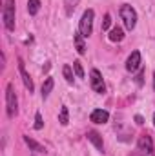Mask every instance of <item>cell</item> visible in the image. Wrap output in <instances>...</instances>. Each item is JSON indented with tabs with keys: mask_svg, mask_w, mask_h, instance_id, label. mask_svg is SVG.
<instances>
[{
	"mask_svg": "<svg viewBox=\"0 0 155 156\" xmlns=\"http://www.w3.org/2000/svg\"><path fill=\"white\" fill-rule=\"evenodd\" d=\"M6 109H7L9 118H15L18 113V100H17V93H15L13 83H7V89H6Z\"/></svg>",
	"mask_w": 155,
	"mask_h": 156,
	"instance_id": "obj_1",
	"label": "cell"
},
{
	"mask_svg": "<svg viewBox=\"0 0 155 156\" xmlns=\"http://www.w3.org/2000/svg\"><path fill=\"white\" fill-rule=\"evenodd\" d=\"M2 18H4V26H6V29L15 31V0H4Z\"/></svg>",
	"mask_w": 155,
	"mask_h": 156,
	"instance_id": "obj_2",
	"label": "cell"
},
{
	"mask_svg": "<svg viewBox=\"0 0 155 156\" xmlns=\"http://www.w3.org/2000/svg\"><path fill=\"white\" fill-rule=\"evenodd\" d=\"M120 18H122V22H124V26H126L128 31L135 29V26H137V13H135V9L131 5L124 4L120 7Z\"/></svg>",
	"mask_w": 155,
	"mask_h": 156,
	"instance_id": "obj_3",
	"label": "cell"
},
{
	"mask_svg": "<svg viewBox=\"0 0 155 156\" xmlns=\"http://www.w3.org/2000/svg\"><path fill=\"white\" fill-rule=\"evenodd\" d=\"M93 18H95L93 9H86L82 18H80V24H78V31L82 37H89L93 33Z\"/></svg>",
	"mask_w": 155,
	"mask_h": 156,
	"instance_id": "obj_4",
	"label": "cell"
},
{
	"mask_svg": "<svg viewBox=\"0 0 155 156\" xmlns=\"http://www.w3.org/2000/svg\"><path fill=\"white\" fill-rule=\"evenodd\" d=\"M89 83H91V89L99 94H102L106 91V85H104V80H102V75L99 69H91L89 73Z\"/></svg>",
	"mask_w": 155,
	"mask_h": 156,
	"instance_id": "obj_5",
	"label": "cell"
},
{
	"mask_svg": "<svg viewBox=\"0 0 155 156\" xmlns=\"http://www.w3.org/2000/svg\"><path fill=\"white\" fill-rule=\"evenodd\" d=\"M18 71H20V76H22V82H24L26 89H28L29 93H33V89H35V83H33V80H31V76H29V73L26 71V66H24L22 58H18Z\"/></svg>",
	"mask_w": 155,
	"mask_h": 156,
	"instance_id": "obj_6",
	"label": "cell"
},
{
	"mask_svg": "<svg viewBox=\"0 0 155 156\" xmlns=\"http://www.w3.org/2000/svg\"><path fill=\"white\" fill-rule=\"evenodd\" d=\"M137 145H139V149H141L142 153H146V154H152V153H153V140H152L150 134H142V136H139Z\"/></svg>",
	"mask_w": 155,
	"mask_h": 156,
	"instance_id": "obj_7",
	"label": "cell"
},
{
	"mask_svg": "<svg viewBox=\"0 0 155 156\" xmlns=\"http://www.w3.org/2000/svg\"><path fill=\"white\" fill-rule=\"evenodd\" d=\"M141 67V53L139 51H133L130 56H128V60H126V69L130 71V73H133V71H137Z\"/></svg>",
	"mask_w": 155,
	"mask_h": 156,
	"instance_id": "obj_8",
	"label": "cell"
},
{
	"mask_svg": "<svg viewBox=\"0 0 155 156\" xmlns=\"http://www.w3.org/2000/svg\"><path fill=\"white\" fill-rule=\"evenodd\" d=\"M89 120L93 123H106L110 120V113L106 109H95L91 115H89Z\"/></svg>",
	"mask_w": 155,
	"mask_h": 156,
	"instance_id": "obj_9",
	"label": "cell"
},
{
	"mask_svg": "<svg viewBox=\"0 0 155 156\" xmlns=\"http://www.w3.org/2000/svg\"><path fill=\"white\" fill-rule=\"evenodd\" d=\"M88 140H89L100 153H104V142H102V136H100L97 131H88Z\"/></svg>",
	"mask_w": 155,
	"mask_h": 156,
	"instance_id": "obj_10",
	"label": "cell"
},
{
	"mask_svg": "<svg viewBox=\"0 0 155 156\" xmlns=\"http://www.w3.org/2000/svg\"><path fill=\"white\" fill-rule=\"evenodd\" d=\"M24 142H26V145L31 149V151H35V153H46V147L39 144L37 140H33V138H29V136H24Z\"/></svg>",
	"mask_w": 155,
	"mask_h": 156,
	"instance_id": "obj_11",
	"label": "cell"
},
{
	"mask_svg": "<svg viewBox=\"0 0 155 156\" xmlns=\"http://www.w3.org/2000/svg\"><path fill=\"white\" fill-rule=\"evenodd\" d=\"M73 40H75V49H77L78 55H84L86 53V44H84V37L80 35V31L73 35Z\"/></svg>",
	"mask_w": 155,
	"mask_h": 156,
	"instance_id": "obj_12",
	"label": "cell"
},
{
	"mask_svg": "<svg viewBox=\"0 0 155 156\" xmlns=\"http://www.w3.org/2000/svg\"><path fill=\"white\" fill-rule=\"evenodd\" d=\"M53 85H55V82H53L51 76H47L44 80V83H42V98H44V100H46V98L49 96V93L53 91Z\"/></svg>",
	"mask_w": 155,
	"mask_h": 156,
	"instance_id": "obj_13",
	"label": "cell"
},
{
	"mask_svg": "<svg viewBox=\"0 0 155 156\" xmlns=\"http://www.w3.org/2000/svg\"><path fill=\"white\" fill-rule=\"evenodd\" d=\"M108 38L112 40V42H122V40H124V31H122L120 27H113V29L110 31Z\"/></svg>",
	"mask_w": 155,
	"mask_h": 156,
	"instance_id": "obj_14",
	"label": "cell"
},
{
	"mask_svg": "<svg viewBox=\"0 0 155 156\" xmlns=\"http://www.w3.org/2000/svg\"><path fill=\"white\" fill-rule=\"evenodd\" d=\"M40 11V0H28V13L37 15Z\"/></svg>",
	"mask_w": 155,
	"mask_h": 156,
	"instance_id": "obj_15",
	"label": "cell"
},
{
	"mask_svg": "<svg viewBox=\"0 0 155 156\" xmlns=\"http://www.w3.org/2000/svg\"><path fill=\"white\" fill-rule=\"evenodd\" d=\"M73 73H75V71H73L71 66H64V67H62V75H64V78H66L68 83H73Z\"/></svg>",
	"mask_w": 155,
	"mask_h": 156,
	"instance_id": "obj_16",
	"label": "cell"
},
{
	"mask_svg": "<svg viewBox=\"0 0 155 156\" xmlns=\"http://www.w3.org/2000/svg\"><path fill=\"white\" fill-rule=\"evenodd\" d=\"M59 122H60L62 125H68V122H70V111H68V107H66V105H62V109H60Z\"/></svg>",
	"mask_w": 155,
	"mask_h": 156,
	"instance_id": "obj_17",
	"label": "cell"
},
{
	"mask_svg": "<svg viewBox=\"0 0 155 156\" xmlns=\"http://www.w3.org/2000/svg\"><path fill=\"white\" fill-rule=\"evenodd\" d=\"M73 71H75L77 78H84V67H82V64H80L78 60L73 62Z\"/></svg>",
	"mask_w": 155,
	"mask_h": 156,
	"instance_id": "obj_18",
	"label": "cell"
},
{
	"mask_svg": "<svg viewBox=\"0 0 155 156\" xmlns=\"http://www.w3.org/2000/svg\"><path fill=\"white\" fill-rule=\"evenodd\" d=\"M110 27H112V15L106 13L104 15V20H102V31H108Z\"/></svg>",
	"mask_w": 155,
	"mask_h": 156,
	"instance_id": "obj_19",
	"label": "cell"
},
{
	"mask_svg": "<svg viewBox=\"0 0 155 156\" xmlns=\"http://www.w3.org/2000/svg\"><path fill=\"white\" fill-rule=\"evenodd\" d=\"M33 127H35L37 131H40V129L44 127V120H42V115H40V113L35 115V125H33Z\"/></svg>",
	"mask_w": 155,
	"mask_h": 156,
	"instance_id": "obj_20",
	"label": "cell"
},
{
	"mask_svg": "<svg viewBox=\"0 0 155 156\" xmlns=\"http://www.w3.org/2000/svg\"><path fill=\"white\" fill-rule=\"evenodd\" d=\"M135 82H137V85H142V83H144V71H142V69H141V73L137 75Z\"/></svg>",
	"mask_w": 155,
	"mask_h": 156,
	"instance_id": "obj_21",
	"label": "cell"
},
{
	"mask_svg": "<svg viewBox=\"0 0 155 156\" xmlns=\"http://www.w3.org/2000/svg\"><path fill=\"white\" fill-rule=\"evenodd\" d=\"M135 122H137L139 125H142V123H144V118L141 116V115H137V116H135Z\"/></svg>",
	"mask_w": 155,
	"mask_h": 156,
	"instance_id": "obj_22",
	"label": "cell"
},
{
	"mask_svg": "<svg viewBox=\"0 0 155 156\" xmlns=\"http://www.w3.org/2000/svg\"><path fill=\"white\" fill-rule=\"evenodd\" d=\"M153 87H155V73H153Z\"/></svg>",
	"mask_w": 155,
	"mask_h": 156,
	"instance_id": "obj_23",
	"label": "cell"
},
{
	"mask_svg": "<svg viewBox=\"0 0 155 156\" xmlns=\"http://www.w3.org/2000/svg\"><path fill=\"white\" fill-rule=\"evenodd\" d=\"M153 125H155V113H153Z\"/></svg>",
	"mask_w": 155,
	"mask_h": 156,
	"instance_id": "obj_24",
	"label": "cell"
}]
</instances>
